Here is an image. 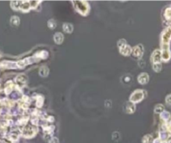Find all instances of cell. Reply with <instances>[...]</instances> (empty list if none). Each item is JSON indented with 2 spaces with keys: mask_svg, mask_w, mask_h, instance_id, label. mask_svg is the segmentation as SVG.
<instances>
[{
  "mask_svg": "<svg viewBox=\"0 0 171 143\" xmlns=\"http://www.w3.org/2000/svg\"><path fill=\"white\" fill-rule=\"evenodd\" d=\"M72 3L74 4V8L76 11L83 15L86 16L88 14L89 11H90V5L88 3V2L86 1H73Z\"/></svg>",
  "mask_w": 171,
  "mask_h": 143,
  "instance_id": "cell-1",
  "label": "cell"
},
{
  "mask_svg": "<svg viewBox=\"0 0 171 143\" xmlns=\"http://www.w3.org/2000/svg\"><path fill=\"white\" fill-rule=\"evenodd\" d=\"M143 98H144V90H143V89H136L134 92H133V94L130 95L129 101L133 103V104H136V103H138V102L142 101Z\"/></svg>",
  "mask_w": 171,
  "mask_h": 143,
  "instance_id": "cell-2",
  "label": "cell"
},
{
  "mask_svg": "<svg viewBox=\"0 0 171 143\" xmlns=\"http://www.w3.org/2000/svg\"><path fill=\"white\" fill-rule=\"evenodd\" d=\"M171 39V27H168L166 29L164 30V32L161 35V43L162 45L164 44H169Z\"/></svg>",
  "mask_w": 171,
  "mask_h": 143,
  "instance_id": "cell-3",
  "label": "cell"
},
{
  "mask_svg": "<svg viewBox=\"0 0 171 143\" xmlns=\"http://www.w3.org/2000/svg\"><path fill=\"white\" fill-rule=\"evenodd\" d=\"M132 54H133V57L136 59H141L143 54V44H138L136 46H134L132 50Z\"/></svg>",
  "mask_w": 171,
  "mask_h": 143,
  "instance_id": "cell-4",
  "label": "cell"
},
{
  "mask_svg": "<svg viewBox=\"0 0 171 143\" xmlns=\"http://www.w3.org/2000/svg\"><path fill=\"white\" fill-rule=\"evenodd\" d=\"M171 57L169 44H164L162 45V51H161V58L164 61H168L170 60Z\"/></svg>",
  "mask_w": 171,
  "mask_h": 143,
  "instance_id": "cell-5",
  "label": "cell"
},
{
  "mask_svg": "<svg viewBox=\"0 0 171 143\" xmlns=\"http://www.w3.org/2000/svg\"><path fill=\"white\" fill-rule=\"evenodd\" d=\"M35 133H36V129L31 125H28L24 127V129L23 130V135L25 137H31L35 136Z\"/></svg>",
  "mask_w": 171,
  "mask_h": 143,
  "instance_id": "cell-6",
  "label": "cell"
},
{
  "mask_svg": "<svg viewBox=\"0 0 171 143\" xmlns=\"http://www.w3.org/2000/svg\"><path fill=\"white\" fill-rule=\"evenodd\" d=\"M15 81H16L18 86H25L28 81V76L24 74H20L15 78Z\"/></svg>",
  "mask_w": 171,
  "mask_h": 143,
  "instance_id": "cell-7",
  "label": "cell"
},
{
  "mask_svg": "<svg viewBox=\"0 0 171 143\" xmlns=\"http://www.w3.org/2000/svg\"><path fill=\"white\" fill-rule=\"evenodd\" d=\"M161 51L159 50H156L153 51V53L151 55V61L153 64H159L161 61Z\"/></svg>",
  "mask_w": 171,
  "mask_h": 143,
  "instance_id": "cell-8",
  "label": "cell"
},
{
  "mask_svg": "<svg viewBox=\"0 0 171 143\" xmlns=\"http://www.w3.org/2000/svg\"><path fill=\"white\" fill-rule=\"evenodd\" d=\"M149 76L147 73H142L138 76V81L141 85H145L149 82Z\"/></svg>",
  "mask_w": 171,
  "mask_h": 143,
  "instance_id": "cell-9",
  "label": "cell"
},
{
  "mask_svg": "<svg viewBox=\"0 0 171 143\" xmlns=\"http://www.w3.org/2000/svg\"><path fill=\"white\" fill-rule=\"evenodd\" d=\"M19 9L23 13H28L31 9L30 4H29V1H21V4H20Z\"/></svg>",
  "mask_w": 171,
  "mask_h": 143,
  "instance_id": "cell-10",
  "label": "cell"
},
{
  "mask_svg": "<svg viewBox=\"0 0 171 143\" xmlns=\"http://www.w3.org/2000/svg\"><path fill=\"white\" fill-rule=\"evenodd\" d=\"M132 50L133 49L131 48V46H129L128 44H126L125 46H123V48L119 49V52L123 55L124 56H128L130 54H132Z\"/></svg>",
  "mask_w": 171,
  "mask_h": 143,
  "instance_id": "cell-11",
  "label": "cell"
},
{
  "mask_svg": "<svg viewBox=\"0 0 171 143\" xmlns=\"http://www.w3.org/2000/svg\"><path fill=\"white\" fill-rule=\"evenodd\" d=\"M1 66L4 67V68H9V69H15L18 68L17 64L14 62H10V61H3L1 64Z\"/></svg>",
  "mask_w": 171,
  "mask_h": 143,
  "instance_id": "cell-12",
  "label": "cell"
},
{
  "mask_svg": "<svg viewBox=\"0 0 171 143\" xmlns=\"http://www.w3.org/2000/svg\"><path fill=\"white\" fill-rule=\"evenodd\" d=\"M54 41L56 44H60L64 41V35L61 33H56L54 35Z\"/></svg>",
  "mask_w": 171,
  "mask_h": 143,
  "instance_id": "cell-13",
  "label": "cell"
},
{
  "mask_svg": "<svg viewBox=\"0 0 171 143\" xmlns=\"http://www.w3.org/2000/svg\"><path fill=\"white\" fill-rule=\"evenodd\" d=\"M136 107H135V104H133L132 102H128L126 105V113L128 114H133V112L135 111Z\"/></svg>",
  "mask_w": 171,
  "mask_h": 143,
  "instance_id": "cell-14",
  "label": "cell"
},
{
  "mask_svg": "<svg viewBox=\"0 0 171 143\" xmlns=\"http://www.w3.org/2000/svg\"><path fill=\"white\" fill-rule=\"evenodd\" d=\"M73 25L71 24H69V23H65L64 24H63V30L66 32V33H67V34H71V33H72V31H73Z\"/></svg>",
  "mask_w": 171,
  "mask_h": 143,
  "instance_id": "cell-15",
  "label": "cell"
},
{
  "mask_svg": "<svg viewBox=\"0 0 171 143\" xmlns=\"http://www.w3.org/2000/svg\"><path fill=\"white\" fill-rule=\"evenodd\" d=\"M39 74L41 77H46L48 74H49V69L47 66L45 65H42L40 68H39Z\"/></svg>",
  "mask_w": 171,
  "mask_h": 143,
  "instance_id": "cell-16",
  "label": "cell"
},
{
  "mask_svg": "<svg viewBox=\"0 0 171 143\" xmlns=\"http://www.w3.org/2000/svg\"><path fill=\"white\" fill-rule=\"evenodd\" d=\"M13 87H14V84L12 81H8L6 83V86H5V89H4V91L7 95L10 94L12 92V89H13Z\"/></svg>",
  "mask_w": 171,
  "mask_h": 143,
  "instance_id": "cell-17",
  "label": "cell"
},
{
  "mask_svg": "<svg viewBox=\"0 0 171 143\" xmlns=\"http://www.w3.org/2000/svg\"><path fill=\"white\" fill-rule=\"evenodd\" d=\"M35 57L39 59H46L48 57V52L45 51V50H43V51H39V53L35 54Z\"/></svg>",
  "mask_w": 171,
  "mask_h": 143,
  "instance_id": "cell-18",
  "label": "cell"
},
{
  "mask_svg": "<svg viewBox=\"0 0 171 143\" xmlns=\"http://www.w3.org/2000/svg\"><path fill=\"white\" fill-rule=\"evenodd\" d=\"M21 4V1H12L11 2V8L14 10H19Z\"/></svg>",
  "mask_w": 171,
  "mask_h": 143,
  "instance_id": "cell-19",
  "label": "cell"
},
{
  "mask_svg": "<svg viewBox=\"0 0 171 143\" xmlns=\"http://www.w3.org/2000/svg\"><path fill=\"white\" fill-rule=\"evenodd\" d=\"M10 23L12 25L14 26H18L20 23V19L18 16H13L11 17V19H10Z\"/></svg>",
  "mask_w": 171,
  "mask_h": 143,
  "instance_id": "cell-20",
  "label": "cell"
},
{
  "mask_svg": "<svg viewBox=\"0 0 171 143\" xmlns=\"http://www.w3.org/2000/svg\"><path fill=\"white\" fill-rule=\"evenodd\" d=\"M43 104H44V97L41 95H38L36 98V106L39 108H41Z\"/></svg>",
  "mask_w": 171,
  "mask_h": 143,
  "instance_id": "cell-21",
  "label": "cell"
},
{
  "mask_svg": "<svg viewBox=\"0 0 171 143\" xmlns=\"http://www.w3.org/2000/svg\"><path fill=\"white\" fill-rule=\"evenodd\" d=\"M47 25H48V27H49L50 29H54L56 27V22L55 19H50V20L48 21V23H47Z\"/></svg>",
  "mask_w": 171,
  "mask_h": 143,
  "instance_id": "cell-22",
  "label": "cell"
},
{
  "mask_svg": "<svg viewBox=\"0 0 171 143\" xmlns=\"http://www.w3.org/2000/svg\"><path fill=\"white\" fill-rule=\"evenodd\" d=\"M160 117H161V119H163L164 121H167V120L170 119V114L168 111H163V112L160 114Z\"/></svg>",
  "mask_w": 171,
  "mask_h": 143,
  "instance_id": "cell-23",
  "label": "cell"
},
{
  "mask_svg": "<svg viewBox=\"0 0 171 143\" xmlns=\"http://www.w3.org/2000/svg\"><path fill=\"white\" fill-rule=\"evenodd\" d=\"M164 106L159 104V105H157L155 108H154V112L155 113H159V114H161L163 111H164Z\"/></svg>",
  "mask_w": 171,
  "mask_h": 143,
  "instance_id": "cell-24",
  "label": "cell"
},
{
  "mask_svg": "<svg viewBox=\"0 0 171 143\" xmlns=\"http://www.w3.org/2000/svg\"><path fill=\"white\" fill-rule=\"evenodd\" d=\"M40 3H41V1H35V0H34V1H29L30 8H33V9H35L39 5Z\"/></svg>",
  "mask_w": 171,
  "mask_h": 143,
  "instance_id": "cell-25",
  "label": "cell"
},
{
  "mask_svg": "<svg viewBox=\"0 0 171 143\" xmlns=\"http://www.w3.org/2000/svg\"><path fill=\"white\" fill-rule=\"evenodd\" d=\"M126 44H127V41H126L124 39H121L120 40L117 41V47H118V49L123 48V47L125 46Z\"/></svg>",
  "mask_w": 171,
  "mask_h": 143,
  "instance_id": "cell-26",
  "label": "cell"
},
{
  "mask_svg": "<svg viewBox=\"0 0 171 143\" xmlns=\"http://www.w3.org/2000/svg\"><path fill=\"white\" fill-rule=\"evenodd\" d=\"M161 69H162V65H161L160 63L159 64H153V70L155 72H159L161 71Z\"/></svg>",
  "mask_w": 171,
  "mask_h": 143,
  "instance_id": "cell-27",
  "label": "cell"
},
{
  "mask_svg": "<svg viewBox=\"0 0 171 143\" xmlns=\"http://www.w3.org/2000/svg\"><path fill=\"white\" fill-rule=\"evenodd\" d=\"M164 17L166 19H170L171 18V7L168 8L165 12H164Z\"/></svg>",
  "mask_w": 171,
  "mask_h": 143,
  "instance_id": "cell-28",
  "label": "cell"
},
{
  "mask_svg": "<svg viewBox=\"0 0 171 143\" xmlns=\"http://www.w3.org/2000/svg\"><path fill=\"white\" fill-rule=\"evenodd\" d=\"M28 121H29V117H28V116H26V117H23V118L19 119V121H18V124L22 125H24L25 123H27Z\"/></svg>",
  "mask_w": 171,
  "mask_h": 143,
  "instance_id": "cell-29",
  "label": "cell"
},
{
  "mask_svg": "<svg viewBox=\"0 0 171 143\" xmlns=\"http://www.w3.org/2000/svg\"><path fill=\"white\" fill-rule=\"evenodd\" d=\"M150 138H151V136H143V143H149V141H150Z\"/></svg>",
  "mask_w": 171,
  "mask_h": 143,
  "instance_id": "cell-30",
  "label": "cell"
},
{
  "mask_svg": "<svg viewBox=\"0 0 171 143\" xmlns=\"http://www.w3.org/2000/svg\"><path fill=\"white\" fill-rule=\"evenodd\" d=\"M165 101H166V103L169 105V106H171V95H168L167 97H166V100H165Z\"/></svg>",
  "mask_w": 171,
  "mask_h": 143,
  "instance_id": "cell-31",
  "label": "cell"
},
{
  "mask_svg": "<svg viewBox=\"0 0 171 143\" xmlns=\"http://www.w3.org/2000/svg\"><path fill=\"white\" fill-rule=\"evenodd\" d=\"M50 143H58L57 138H52V140L50 141Z\"/></svg>",
  "mask_w": 171,
  "mask_h": 143,
  "instance_id": "cell-32",
  "label": "cell"
},
{
  "mask_svg": "<svg viewBox=\"0 0 171 143\" xmlns=\"http://www.w3.org/2000/svg\"><path fill=\"white\" fill-rule=\"evenodd\" d=\"M47 121H52V122H53V121H54V117H53V116H49Z\"/></svg>",
  "mask_w": 171,
  "mask_h": 143,
  "instance_id": "cell-33",
  "label": "cell"
},
{
  "mask_svg": "<svg viewBox=\"0 0 171 143\" xmlns=\"http://www.w3.org/2000/svg\"><path fill=\"white\" fill-rule=\"evenodd\" d=\"M153 143H160V142H159V139H156V140L153 142Z\"/></svg>",
  "mask_w": 171,
  "mask_h": 143,
  "instance_id": "cell-34",
  "label": "cell"
}]
</instances>
